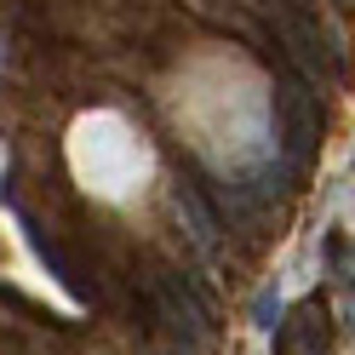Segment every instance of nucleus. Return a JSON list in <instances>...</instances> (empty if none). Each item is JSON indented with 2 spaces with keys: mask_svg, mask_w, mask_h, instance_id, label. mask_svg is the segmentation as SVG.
<instances>
[{
  "mask_svg": "<svg viewBox=\"0 0 355 355\" xmlns=\"http://www.w3.org/2000/svg\"><path fill=\"white\" fill-rule=\"evenodd\" d=\"M349 315H355V304H349Z\"/></svg>",
  "mask_w": 355,
  "mask_h": 355,
  "instance_id": "20e7f679",
  "label": "nucleus"
},
{
  "mask_svg": "<svg viewBox=\"0 0 355 355\" xmlns=\"http://www.w3.org/2000/svg\"><path fill=\"white\" fill-rule=\"evenodd\" d=\"M161 315L172 321V332H184L189 344H207L212 338V315H207V304L189 293V281L184 275H172L161 270Z\"/></svg>",
  "mask_w": 355,
  "mask_h": 355,
  "instance_id": "f03ea898",
  "label": "nucleus"
},
{
  "mask_svg": "<svg viewBox=\"0 0 355 355\" xmlns=\"http://www.w3.org/2000/svg\"><path fill=\"white\" fill-rule=\"evenodd\" d=\"M275 109H281L286 155H293V161H304V155L315 149V138H321V103L309 98V86H304V80L286 75V80L275 86Z\"/></svg>",
  "mask_w": 355,
  "mask_h": 355,
  "instance_id": "f257e3e1",
  "label": "nucleus"
},
{
  "mask_svg": "<svg viewBox=\"0 0 355 355\" xmlns=\"http://www.w3.org/2000/svg\"><path fill=\"white\" fill-rule=\"evenodd\" d=\"M178 212H184V224H189V235H195V247L201 252H212L218 247V218L207 212V201H201V189H178Z\"/></svg>",
  "mask_w": 355,
  "mask_h": 355,
  "instance_id": "7ed1b4c3",
  "label": "nucleus"
}]
</instances>
